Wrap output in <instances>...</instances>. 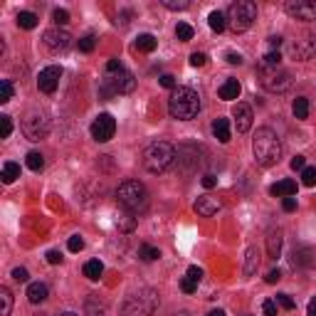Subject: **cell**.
<instances>
[{
  "mask_svg": "<svg viewBox=\"0 0 316 316\" xmlns=\"http://www.w3.org/2000/svg\"><path fill=\"white\" fill-rule=\"evenodd\" d=\"M200 112V96L190 87H175L168 99V114L178 121H190Z\"/></svg>",
  "mask_w": 316,
  "mask_h": 316,
  "instance_id": "cell-1",
  "label": "cell"
},
{
  "mask_svg": "<svg viewBox=\"0 0 316 316\" xmlns=\"http://www.w3.org/2000/svg\"><path fill=\"white\" fill-rule=\"evenodd\" d=\"M252 153H255V161L260 166L269 168L279 163V156H282V144H279V136L272 129H257L255 138H252Z\"/></svg>",
  "mask_w": 316,
  "mask_h": 316,
  "instance_id": "cell-2",
  "label": "cell"
},
{
  "mask_svg": "<svg viewBox=\"0 0 316 316\" xmlns=\"http://www.w3.org/2000/svg\"><path fill=\"white\" fill-rule=\"evenodd\" d=\"M175 163V149L166 141H153L144 151V168L149 173H166Z\"/></svg>",
  "mask_w": 316,
  "mask_h": 316,
  "instance_id": "cell-3",
  "label": "cell"
},
{
  "mask_svg": "<svg viewBox=\"0 0 316 316\" xmlns=\"http://www.w3.org/2000/svg\"><path fill=\"white\" fill-rule=\"evenodd\" d=\"M158 309V292L156 289H138L131 292L124 306H121V316H153V311Z\"/></svg>",
  "mask_w": 316,
  "mask_h": 316,
  "instance_id": "cell-4",
  "label": "cell"
},
{
  "mask_svg": "<svg viewBox=\"0 0 316 316\" xmlns=\"http://www.w3.org/2000/svg\"><path fill=\"white\" fill-rule=\"evenodd\" d=\"M116 198L129 213H141L149 207V190L138 181H124L116 188Z\"/></svg>",
  "mask_w": 316,
  "mask_h": 316,
  "instance_id": "cell-5",
  "label": "cell"
},
{
  "mask_svg": "<svg viewBox=\"0 0 316 316\" xmlns=\"http://www.w3.org/2000/svg\"><path fill=\"white\" fill-rule=\"evenodd\" d=\"M257 20V5L252 0H237L227 10V25L232 32H244Z\"/></svg>",
  "mask_w": 316,
  "mask_h": 316,
  "instance_id": "cell-6",
  "label": "cell"
},
{
  "mask_svg": "<svg viewBox=\"0 0 316 316\" xmlns=\"http://www.w3.org/2000/svg\"><path fill=\"white\" fill-rule=\"evenodd\" d=\"M136 89V77L129 69H119V72H107V77L101 79L99 92L101 96H116V94H129Z\"/></svg>",
  "mask_w": 316,
  "mask_h": 316,
  "instance_id": "cell-7",
  "label": "cell"
},
{
  "mask_svg": "<svg viewBox=\"0 0 316 316\" xmlns=\"http://www.w3.org/2000/svg\"><path fill=\"white\" fill-rule=\"evenodd\" d=\"M260 84L267 89V92L282 94L292 87V75L282 67H264L260 64Z\"/></svg>",
  "mask_w": 316,
  "mask_h": 316,
  "instance_id": "cell-8",
  "label": "cell"
},
{
  "mask_svg": "<svg viewBox=\"0 0 316 316\" xmlns=\"http://www.w3.org/2000/svg\"><path fill=\"white\" fill-rule=\"evenodd\" d=\"M22 133H25V138H30V141H42V138L50 133L47 116L42 112H38V109L27 112L22 116Z\"/></svg>",
  "mask_w": 316,
  "mask_h": 316,
  "instance_id": "cell-9",
  "label": "cell"
},
{
  "mask_svg": "<svg viewBox=\"0 0 316 316\" xmlns=\"http://www.w3.org/2000/svg\"><path fill=\"white\" fill-rule=\"evenodd\" d=\"M114 133H116V121H114L112 114H99L92 124V138L99 144H107L112 141Z\"/></svg>",
  "mask_w": 316,
  "mask_h": 316,
  "instance_id": "cell-10",
  "label": "cell"
},
{
  "mask_svg": "<svg viewBox=\"0 0 316 316\" xmlns=\"http://www.w3.org/2000/svg\"><path fill=\"white\" fill-rule=\"evenodd\" d=\"M284 10L294 20L311 22V20H316V0H289L284 5Z\"/></svg>",
  "mask_w": 316,
  "mask_h": 316,
  "instance_id": "cell-11",
  "label": "cell"
},
{
  "mask_svg": "<svg viewBox=\"0 0 316 316\" xmlns=\"http://www.w3.org/2000/svg\"><path fill=\"white\" fill-rule=\"evenodd\" d=\"M59 77H62V67H57V64L45 67L38 75V89L45 94H52L59 87Z\"/></svg>",
  "mask_w": 316,
  "mask_h": 316,
  "instance_id": "cell-12",
  "label": "cell"
},
{
  "mask_svg": "<svg viewBox=\"0 0 316 316\" xmlns=\"http://www.w3.org/2000/svg\"><path fill=\"white\" fill-rule=\"evenodd\" d=\"M45 45L52 50V52H62L72 45V35L67 30H59V27H52L45 32Z\"/></svg>",
  "mask_w": 316,
  "mask_h": 316,
  "instance_id": "cell-13",
  "label": "cell"
},
{
  "mask_svg": "<svg viewBox=\"0 0 316 316\" xmlns=\"http://www.w3.org/2000/svg\"><path fill=\"white\" fill-rule=\"evenodd\" d=\"M292 55L297 57L299 62H306V59H311L316 55V38L314 35H304V38H299L294 45H292Z\"/></svg>",
  "mask_w": 316,
  "mask_h": 316,
  "instance_id": "cell-14",
  "label": "cell"
},
{
  "mask_svg": "<svg viewBox=\"0 0 316 316\" xmlns=\"http://www.w3.org/2000/svg\"><path fill=\"white\" fill-rule=\"evenodd\" d=\"M232 119H235V126H237L240 133H247V131L252 129V109L247 104H235Z\"/></svg>",
  "mask_w": 316,
  "mask_h": 316,
  "instance_id": "cell-15",
  "label": "cell"
},
{
  "mask_svg": "<svg viewBox=\"0 0 316 316\" xmlns=\"http://www.w3.org/2000/svg\"><path fill=\"white\" fill-rule=\"evenodd\" d=\"M195 210H198L200 215H205V218H210V215H215V213L220 210V200L213 198V195H203V198L195 200Z\"/></svg>",
  "mask_w": 316,
  "mask_h": 316,
  "instance_id": "cell-16",
  "label": "cell"
},
{
  "mask_svg": "<svg viewBox=\"0 0 316 316\" xmlns=\"http://www.w3.org/2000/svg\"><path fill=\"white\" fill-rule=\"evenodd\" d=\"M282 230H269V235H267V255L272 257V260H277L279 255H282Z\"/></svg>",
  "mask_w": 316,
  "mask_h": 316,
  "instance_id": "cell-17",
  "label": "cell"
},
{
  "mask_svg": "<svg viewBox=\"0 0 316 316\" xmlns=\"http://www.w3.org/2000/svg\"><path fill=\"white\" fill-rule=\"evenodd\" d=\"M218 94H220V99H225V101H232V99H237L240 96V82L237 79H225L223 84H220V89H218Z\"/></svg>",
  "mask_w": 316,
  "mask_h": 316,
  "instance_id": "cell-18",
  "label": "cell"
},
{
  "mask_svg": "<svg viewBox=\"0 0 316 316\" xmlns=\"http://www.w3.org/2000/svg\"><path fill=\"white\" fill-rule=\"evenodd\" d=\"M257 267H260V250L257 247H247V252H244V277H252L255 272H257Z\"/></svg>",
  "mask_w": 316,
  "mask_h": 316,
  "instance_id": "cell-19",
  "label": "cell"
},
{
  "mask_svg": "<svg viewBox=\"0 0 316 316\" xmlns=\"http://www.w3.org/2000/svg\"><path fill=\"white\" fill-rule=\"evenodd\" d=\"M269 193H272L274 198H294L297 183H294V181H279V183H274V186L269 188Z\"/></svg>",
  "mask_w": 316,
  "mask_h": 316,
  "instance_id": "cell-20",
  "label": "cell"
},
{
  "mask_svg": "<svg viewBox=\"0 0 316 316\" xmlns=\"http://www.w3.org/2000/svg\"><path fill=\"white\" fill-rule=\"evenodd\" d=\"M47 287L42 284V282H32L30 287H27V299L32 301V304H42L45 299H47Z\"/></svg>",
  "mask_w": 316,
  "mask_h": 316,
  "instance_id": "cell-21",
  "label": "cell"
},
{
  "mask_svg": "<svg viewBox=\"0 0 316 316\" xmlns=\"http://www.w3.org/2000/svg\"><path fill=\"white\" fill-rule=\"evenodd\" d=\"M0 178H3V183H5V186L15 183V181L20 178V166H18V163H13V161L3 163V173H0Z\"/></svg>",
  "mask_w": 316,
  "mask_h": 316,
  "instance_id": "cell-22",
  "label": "cell"
},
{
  "mask_svg": "<svg viewBox=\"0 0 316 316\" xmlns=\"http://www.w3.org/2000/svg\"><path fill=\"white\" fill-rule=\"evenodd\" d=\"M213 133H215V138L220 141V144H227L230 141V121L227 119H218L215 124H213Z\"/></svg>",
  "mask_w": 316,
  "mask_h": 316,
  "instance_id": "cell-23",
  "label": "cell"
},
{
  "mask_svg": "<svg viewBox=\"0 0 316 316\" xmlns=\"http://www.w3.org/2000/svg\"><path fill=\"white\" fill-rule=\"evenodd\" d=\"M136 47H138L141 52H153V50L158 47V40L153 38L151 32H144V35L136 38Z\"/></svg>",
  "mask_w": 316,
  "mask_h": 316,
  "instance_id": "cell-24",
  "label": "cell"
},
{
  "mask_svg": "<svg viewBox=\"0 0 316 316\" xmlns=\"http://www.w3.org/2000/svg\"><path fill=\"white\" fill-rule=\"evenodd\" d=\"M104 274V264L99 260H89L87 264H84V277L92 279V282H96V279Z\"/></svg>",
  "mask_w": 316,
  "mask_h": 316,
  "instance_id": "cell-25",
  "label": "cell"
},
{
  "mask_svg": "<svg viewBox=\"0 0 316 316\" xmlns=\"http://www.w3.org/2000/svg\"><path fill=\"white\" fill-rule=\"evenodd\" d=\"M207 25H210V30H215V32H223L225 25H227V18H225L220 10H213V13L207 15Z\"/></svg>",
  "mask_w": 316,
  "mask_h": 316,
  "instance_id": "cell-26",
  "label": "cell"
},
{
  "mask_svg": "<svg viewBox=\"0 0 316 316\" xmlns=\"http://www.w3.org/2000/svg\"><path fill=\"white\" fill-rule=\"evenodd\" d=\"M18 27H22V30L38 27V15H35V13H27V10L18 13Z\"/></svg>",
  "mask_w": 316,
  "mask_h": 316,
  "instance_id": "cell-27",
  "label": "cell"
},
{
  "mask_svg": "<svg viewBox=\"0 0 316 316\" xmlns=\"http://www.w3.org/2000/svg\"><path fill=\"white\" fill-rule=\"evenodd\" d=\"M0 304H3L0 316H10V311H13V294H10L8 287H0Z\"/></svg>",
  "mask_w": 316,
  "mask_h": 316,
  "instance_id": "cell-28",
  "label": "cell"
},
{
  "mask_svg": "<svg viewBox=\"0 0 316 316\" xmlns=\"http://www.w3.org/2000/svg\"><path fill=\"white\" fill-rule=\"evenodd\" d=\"M292 112H294L297 119H306L309 116V99L306 96H297L294 104H292Z\"/></svg>",
  "mask_w": 316,
  "mask_h": 316,
  "instance_id": "cell-29",
  "label": "cell"
},
{
  "mask_svg": "<svg viewBox=\"0 0 316 316\" xmlns=\"http://www.w3.org/2000/svg\"><path fill=\"white\" fill-rule=\"evenodd\" d=\"M138 257L144 262H153L161 257V250H158V247H151V244H141V247H138Z\"/></svg>",
  "mask_w": 316,
  "mask_h": 316,
  "instance_id": "cell-30",
  "label": "cell"
},
{
  "mask_svg": "<svg viewBox=\"0 0 316 316\" xmlns=\"http://www.w3.org/2000/svg\"><path fill=\"white\" fill-rule=\"evenodd\" d=\"M25 163H27L30 170H42V168H45V158H42V153H38V151H30Z\"/></svg>",
  "mask_w": 316,
  "mask_h": 316,
  "instance_id": "cell-31",
  "label": "cell"
},
{
  "mask_svg": "<svg viewBox=\"0 0 316 316\" xmlns=\"http://www.w3.org/2000/svg\"><path fill=\"white\" fill-rule=\"evenodd\" d=\"M175 38L181 40V42L193 40V27H190L188 22H178V25H175Z\"/></svg>",
  "mask_w": 316,
  "mask_h": 316,
  "instance_id": "cell-32",
  "label": "cell"
},
{
  "mask_svg": "<svg viewBox=\"0 0 316 316\" xmlns=\"http://www.w3.org/2000/svg\"><path fill=\"white\" fill-rule=\"evenodd\" d=\"M116 225H119V230H124V232H131V230L136 227V218H131V213H124V215H119Z\"/></svg>",
  "mask_w": 316,
  "mask_h": 316,
  "instance_id": "cell-33",
  "label": "cell"
},
{
  "mask_svg": "<svg viewBox=\"0 0 316 316\" xmlns=\"http://www.w3.org/2000/svg\"><path fill=\"white\" fill-rule=\"evenodd\" d=\"M279 62H282V55H279V50H269L267 55L262 57V64H264V67H279Z\"/></svg>",
  "mask_w": 316,
  "mask_h": 316,
  "instance_id": "cell-34",
  "label": "cell"
},
{
  "mask_svg": "<svg viewBox=\"0 0 316 316\" xmlns=\"http://www.w3.org/2000/svg\"><path fill=\"white\" fill-rule=\"evenodd\" d=\"M10 99H13V84L8 79H3L0 82V104H8Z\"/></svg>",
  "mask_w": 316,
  "mask_h": 316,
  "instance_id": "cell-35",
  "label": "cell"
},
{
  "mask_svg": "<svg viewBox=\"0 0 316 316\" xmlns=\"http://www.w3.org/2000/svg\"><path fill=\"white\" fill-rule=\"evenodd\" d=\"M301 183L304 186H316V166H309V168H304L301 170Z\"/></svg>",
  "mask_w": 316,
  "mask_h": 316,
  "instance_id": "cell-36",
  "label": "cell"
},
{
  "mask_svg": "<svg viewBox=\"0 0 316 316\" xmlns=\"http://www.w3.org/2000/svg\"><path fill=\"white\" fill-rule=\"evenodd\" d=\"M13 133V119L10 116H0V138H8Z\"/></svg>",
  "mask_w": 316,
  "mask_h": 316,
  "instance_id": "cell-37",
  "label": "cell"
},
{
  "mask_svg": "<svg viewBox=\"0 0 316 316\" xmlns=\"http://www.w3.org/2000/svg\"><path fill=\"white\" fill-rule=\"evenodd\" d=\"M161 3H163V8H168V10H188L190 8L188 0H161Z\"/></svg>",
  "mask_w": 316,
  "mask_h": 316,
  "instance_id": "cell-38",
  "label": "cell"
},
{
  "mask_svg": "<svg viewBox=\"0 0 316 316\" xmlns=\"http://www.w3.org/2000/svg\"><path fill=\"white\" fill-rule=\"evenodd\" d=\"M277 304L282 306V309H287V311H294V309H297L294 299L289 297V294H277Z\"/></svg>",
  "mask_w": 316,
  "mask_h": 316,
  "instance_id": "cell-39",
  "label": "cell"
},
{
  "mask_svg": "<svg viewBox=\"0 0 316 316\" xmlns=\"http://www.w3.org/2000/svg\"><path fill=\"white\" fill-rule=\"evenodd\" d=\"M94 45H96V40H94V35H84V38L79 40V50L82 52H92Z\"/></svg>",
  "mask_w": 316,
  "mask_h": 316,
  "instance_id": "cell-40",
  "label": "cell"
},
{
  "mask_svg": "<svg viewBox=\"0 0 316 316\" xmlns=\"http://www.w3.org/2000/svg\"><path fill=\"white\" fill-rule=\"evenodd\" d=\"M67 247H69V252H82V250H84V240H82L79 235H72L69 242H67Z\"/></svg>",
  "mask_w": 316,
  "mask_h": 316,
  "instance_id": "cell-41",
  "label": "cell"
},
{
  "mask_svg": "<svg viewBox=\"0 0 316 316\" xmlns=\"http://www.w3.org/2000/svg\"><path fill=\"white\" fill-rule=\"evenodd\" d=\"M262 314L264 316H277V301L264 299V304H262Z\"/></svg>",
  "mask_w": 316,
  "mask_h": 316,
  "instance_id": "cell-42",
  "label": "cell"
},
{
  "mask_svg": "<svg viewBox=\"0 0 316 316\" xmlns=\"http://www.w3.org/2000/svg\"><path fill=\"white\" fill-rule=\"evenodd\" d=\"M52 20H55L57 25H67V22H69V13L62 10V8H57L55 13H52Z\"/></svg>",
  "mask_w": 316,
  "mask_h": 316,
  "instance_id": "cell-43",
  "label": "cell"
},
{
  "mask_svg": "<svg viewBox=\"0 0 316 316\" xmlns=\"http://www.w3.org/2000/svg\"><path fill=\"white\" fill-rule=\"evenodd\" d=\"M181 289H183L186 294H193V292L198 289V282H193L190 277H183L181 279Z\"/></svg>",
  "mask_w": 316,
  "mask_h": 316,
  "instance_id": "cell-44",
  "label": "cell"
},
{
  "mask_svg": "<svg viewBox=\"0 0 316 316\" xmlns=\"http://www.w3.org/2000/svg\"><path fill=\"white\" fill-rule=\"evenodd\" d=\"M190 64H193V67H205V64H207V55L193 52V55H190Z\"/></svg>",
  "mask_w": 316,
  "mask_h": 316,
  "instance_id": "cell-45",
  "label": "cell"
},
{
  "mask_svg": "<svg viewBox=\"0 0 316 316\" xmlns=\"http://www.w3.org/2000/svg\"><path fill=\"white\" fill-rule=\"evenodd\" d=\"M13 279H15V282H27L30 274H27V269H25V267H15V269H13Z\"/></svg>",
  "mask_w": 316,
  "mask_h": 316,
  "instance_id": "cell-46",
  "label": "cell"
},
{
  "mask_svg": "<svg viewBox=\"0 0 316 316\" xmlns=\"http://www.w3.org/2000/svg\"><path fill=\"white\" fill-rule=\"evenodd\" d=\"M200 183H203V188H207V190H210V188L218 186V178H215L213 173H205L203 178H200Z\"/></svg>",
  "mask_w": 316,
  "mask_h": 316,
  "instance_id": "cell-47",
  "label": "cell"
},
{
  "mask_svg": "<svg viewBox=\"0 0 316 316\" xmlns=\"http://www.w3.org/2000/svg\"><path fill=\"white\" fill-rule=\"evenodd\" d=\"M188 277L193 279V282H200V279H203V269L193 264V267H188Z\"/></svg>",
  "mask_w": 316,
  "mask_h": 316,
  "instance_id": "cell-48",
  "label": "cell"
},
{
  "mask_svg": "<svg viewBox=\"0 0 316 316\" xmlns=\"http://www.w3.org/2000/svg\"><path fill=\"white\" fill-rule=\"evenodd\" d=\"M45 257H47V262H50V264H62V252H57V250H50Z\"/></svg>",
  "mask_w": 316,
  "mask_h": 316,
  "instance_id": "cell-49",
  "label": "cell"
},
{
  "mask_svg": "<svg viewBox=\"0 0 316 316\" xmlns=\"http://www.w3.org/2000/svg\"><path fill=\"white\" fill-rule=\"evenodd\" d=\"M161 87L173 89V87H175V77H173V75H163V77H161Z\"/></svg>",
  "mask_w": 316,
  "mask_h": 316,
  "instance_id": "cell-50",
  "label": "cell"
},
{
  "mask_svg": "<svg viewBox=\"0 0 316 316\" xmlns=\"http://www.w3.org/2000/svg\"><path fill=\"white\" fill-rule=\"evenodd\" d=\"M282 207H284L287 213H294V210H297V200H294V198H284V200H282Z\"/></svg>",
  "mask_w": 316,
  "mask_h": 316,
  "instance_id": "cell-51",
  "label": "cell"
},
{
  "mask_svg": "<svg viewBox=\"0 0 316 316\" xmlns=\"http://www.w3.org/2000/svg\"><path fill=\"white\" fill-rule=\"evenodd\" d=\"M292 168H294V170H304V168H306L304 156H294V158H292Z\"/></svg>",
  "mask_w": 316,
  "mask_h": 316,
  "instance_id": "cell-52",
  "label": "cell"
},
{
  "mask_svg": "<svg viewBox=\"0 0 316 316\" xmlns=\"http://www.w3.org/2000/svg\"><path fill=\"white\" fill-rule=\"evenodd\" d=\"M267 284H277L279 279H282V272H279V269H272V272H267Z\"/></svg>",
  "mask_w": 316,
  "mask_h": 316,
  "instance_id": "cell-53",
  "label": "cell"
},
{
  "mask_svg": "<svg viewBox=\"0 0 316 316\" xmlns=\"http://www.w3.org/2000/svg\"><path fill=\"white\" fill-rule=\"evenodd\" d=\"M119 69H121V62H119V59H109V62H107V72H119Z\"/></svg>",
  "mask_w": 316,
  "mask_h": 316,
  "instance_id": "cell-54",
  "label": "cell"
},
{
  "mask_svg": "<svg viewBox=\"0 0 316 316\" xmlns=\"http://www.w3.org/2000/svg\"><path fill=\"white\" fill-rule=\"evenodd\" d=\"M227 62H230V64H242V55H237V52H227Z\"/></svg>",
  "mask_w": 316,
  "mask_h": 316,
  "instance_id": "cell-55",
  "label": "cell"
},
{
  "mask_svg": "<svg viewBox=\"0 0 316 316\" xmlns=\"http://www.w3.org/2000/svg\"><path fill=\"white\" fill-rule=\"evenodd\" d=\"M306 314H309V316H316V297L309 301V306H306Z\"/></svg>",
  "mask_w": 316,
  "mask_h": 316,
  "instance_id": "cell-56",
  "label": "cell"
},
{
  "mask_svg": "<svg viewBox=\"0 0 316 316\" xmlns=\"http://www.w3.org/2000/svg\"><path fill=\"white\" fill-rule=\"evenodd\" d=\"M269 45H272V47L277 50L279 45H282V38H269Z\"/></svg>",
  "mask_w": 316,
  "mask_h": 316,
  "instance_id": "cell-57",
  "label": "cell"
},
{
  "mask_svg": "<svg viewBox=\"0 0 316 316\" xmlns=\"http://www.w3.org/2000/svg\"><path fill=\"white\" fill-rule=\"evenodd\" d=\"M207 316H225V311H220V309H218V311H210Z\"/></svg>",
  "mask_w": 316,
  "mask_h": 316,
  "instance_id": "cell-58",
  "label": "cell"
},
{
  "mask_svg": "<svg viewBox=\"0 0 316 316\" xmlns=\"http://www.w3.org/2000/svg\"><path fill=\"white\" fill-rule=\"evenodd\" d=\"M59 316H79V314H75V311H64V314H59Z\"/></svg>",
  "mask_w": 316,
  "mask_h": 316,
  "instance_id": "cell-59",
  "label": "cell"
}]
</instances>
